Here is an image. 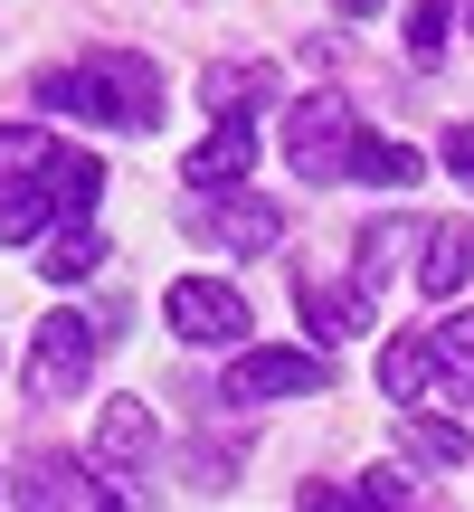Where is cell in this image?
<instances>
[{"label":"cell","mask_w":474,"mask_h":512,"mask_svg":"<svg viewBox=\"0 0 474 512\" xmlns=\"http://www.w3.org/2000/svg\"><path fill=\"white\" fill-rule=\"evenodd\" d=\"M38 105L86 114V124H114V133H152L162 124V76H152V57L105 48V57H86V67L38 76Z\"/></svg>","instance_id":"1"},{"label":"cell","mask_w":474,"mask_h":512,"mask_svg":"<svg viewBox=\"0 0 474 512\" xmlns=\"http://www.w3.org/2000/svg\"><path fill=\"white\" fill-rule=\"evenodd\" d=\"M114 342V313L95 323V313H48V323L29 332V399H76V389L95 380V351Z\"/></svg>","instance_id":"2"},{"label":"cell","mask_w":474,"mask_h":512,"mask_svg":"<svg viewBox=\"0 0 474 512\" xmlns=\"http://www.w3.org/2000/svg\"><path fill=\"white\" fill-rule=\"evenodd\" d=\"M162 313H171V332H181L190 351H228V342H247V332H256L247 294L219 285V275H181V285L162 294Z\"/></svg>","instance_id":"3"},{"label":"cell","mask_w":474,"mask_h":512,"mask_svg":"<svg viewBox=\"0 0 474 512\" xmlns=\"http://www.w3.org/2000/svg\"><path fill=\"white\" fill-rule=\"evenodd\" d=\"M313 389H332V351H237L228 361V408L313 399Z\"/></svg>","instance_id":"4"},{"label":"cell","mask_w":474,"mask_h":512,"mask_svg":"<svg viewBox=\"0 0 474 512\" xmlns=\"http://www.w3.org/2000/svg\"><path fill=\"white\" fill-rule=\"evenodd\" d=\"M351 124L361 114L342 105V95H304V105L285 114V162H294V181H342V143H351Z\"/></svg>","instance_id":"5"},{"label":"cell","mask_w":474,"mask_h":512,"mask_svg":"<svg viewBox=\"0 0 474 512\" xmlns=\"http://www.w3.org/2000/svg\"><path fill=\"white\" fill-rule=\"evenodd\" d=\"M152 456H162V427H152L143 399H105V408H95V475L133 484Z\"/></svg>","instance_id":"6"},{"label":"cell","mask_w":474,"mask_h":512,"mask_svg":"<svg viewBox=\"0 0 474 512\" xmlns=\"http://www.w3.org/2000/svg\"><path fill=\"white\" fill-rule=\"evenodd\" d=\"M200 238L209 247H237V256H256V247H275L285 238V209L275 200H247V190H200Z\"/></svg>","instance_id":"7"},{"label":"cell","mask_w":474,"mask_h":512,"mask_svg":"<svg viewBox=\"0 0 474 512\" xmlns=\"http://www.w3.org/2000/svg\"><path fill=\"white\" fill-rule=\"evenodd\" d=\"M247 171H256V124H247V114H219V133L181 152V181H190V190H219V181H247Z\"/></svg>","instance_id":"8"},{"label":"cell","mask_w":474,"mask_h":512,"mask_svg":"<svg viewBox=\"0 0 474 512\" xmlns=\"http://www.w3.org/2000/svg\"><path fill=\"white\" fill-rule=\"evenodd\" d=\"M29 181H38V200H48L57 219H95V200H105V181H114V171L95 162V152H48Z\"/></svg>","instance_id":"9"},{"label":"cell","mask_w":474,"mask_h":512,"mask_svg":"<svg viewBox=\"0 0 474 512\" xmlns=\"http://www.w3.org/2000/svg\"><path fill=\"white\" fill-rule=\"evenodd\" d=\"M294 304H304V332H313V351L351 342V332L370 323V294H361V285H323V275H304V285H294Z\"/></svg>","instance_id":"10"},{"label":"cell","mask_w":474,"mask_h":512,"mask_svg":"<svg viewBox=\"0 0 474 512\" xmlns=\"http://www.w3.org/2000/svg\"><path fill=\"white\" fill-rule=\"evenodd\" d=\"M418 143H389V133H361L351 124V143H342V181H361V190H408L418 181Z\"/></svg>","instance_id":"11"},{"label":"cell","mask_w":474,"mask_h":512,"mask_svg":"<svg viewBox=\"0 0 474 512\" xmlns=\"http://www.w3.org/2000/svg\"><path fill=\"white\" fill-rule=\"evenodd\" d=\"M200 105L209 114H247V124H256V105H275V67H266V57H219V67L200 76Z\"/></svg>","instance_id":"12"},{"label":"cell","mask_w":474,"mask_h":512,"mask_svg":"<svg viewBox=\"0 0 474 512\" xmlns=\"http://www.w3.org/2000/svg\"><path fill=\"white\" fill-rule=\"evenodd\" d=\"M427 380L446 389V408H474V313H446L427 332Z\"/></svg>","instance_id":"13"},{"label":"cell","mask_w":474,"mask_h":512,"mask_svg":"<svg viewBox=\"0 0 474 512\" xmlns=\"http://www.w3.org/2000/svg\"><path fill=\"white\" fill-rule=\"evenodd\" d=\"M418 285L437 294V304H456L465 294V275H474V228H418Z\"/></svg>","instance_id":"14"},{"label":"cell","mask_w":474,"mask_h":512,"mask_svg":"<svg viewBox=\"0 0 474 512\" xmlns=\"http://www.w3.org/2000/svg\"><path fill=\"white\" fill-rule=\"evenodd\" d=\"M105 228H86V219H67L57 228L48 247H38V275H48V285H95V275H105Z\"/></svg>","instance_id":"15"},{"label":"cell","mask_w":474,"mask_h":512,"mask_svg":"<svg viewBox=\"0 0 474 512\" xmlns=\"http://www.w3.org/2000/svg\"><path fill=\"white\" fill-rule=\"evenodd\" d=\"M408 247H418V219H380V228H361V294H380L389 275H399Z\"/></svg>","instance_id":"16"},{"label":"cell","mask_w":474,"mask_h":512,"mask_svg":"<svg viewBox=\"0 0 474 512\" xmlns=\"http://www.w3.org/2000/svg\"><path fill=\"white\" fill-rule=\"evenodd\" d=\"M380 389L399 408H418V389H427V332H399V342H380Z\"/></svg>","instance_id":"17"},{"label":"cell","mask_w":474,"mask_h":512,"mask_svg":"<svg viewBox=\"0 0 474 512\" xmlns=\"http://www.w3.org/2000/svg\"><path fill=\"white\" fill-rule=\"evenodd\" d=\"M19 503H114V484H76V465H29Z\"/></svg>","instance_id":"18"},{"label":"cell","mask_w":474,"mask_h":512,"mask_svg":"<svg viewBox=\"0 0 474 512\" xmlns=\"http://www.w3.org/2000/svg\"><path fill=\"white\" fill-rule=\"evenodd\" d=\"M48 228H57V209L38 200V181H29V190H0V238H10V247L48 238Z\"/></svg>","instance_id":"19"},{"label":"cell","mask_w":474,"mask_h":512,"mask_svg":"<svg viewBox=\"0 0 474 512\" xmlns=\"http://www.w3.org/2000/svg\"><path fill=\"white\" fill-rule=\"evenodd\" d=\"M446 29H456V0H418V10H408V57L437 67V57H446Z\"/></svg>","instance_id":"20"},{"label":"cell","mask_w":474,"mask_h":512,"mask_svg":"<svg viewBox=\"0 0 474 512\" xmlns=\"http://www.w3.org/2000/svg\"><path fill=\"white\" fill-rule=\"evenodd\" d=\"M48 152H57V143H48L38 124H0V190H10V181H29Z\"/></svg>","instance_id":"21"},{"label":"cell","mask_w":474,"mask_h":512,"mask_svg":"<svg viewBox=\"0 0 474 512\" xmlns=\"http://www.w3.org/2000/svg\"><path fill=\"white\" fill-rule=\"evenodd\" d=\"M408 446H418L427 465H456L465 456V427L456 418H408Z\"/></svg>","instance_id":"22"},{"label":"cell","mask_w":474,"mask_h":512,"mask_svg":"<svg viewBox=\"0 0 474 512\" xmlns=\"http://www.w3.org/2000/svg\"><path fill=\"white\" fill-rule=\"evenodd\" d=\"M351 503H418V475H408V465H370Z\"/></svg>","instance_id":"23"},{"label":"cell","mask_w":474,"mask_h":512,"mask_svg":"<svg viewBox=\"0 0 474 512\" xmlns=\"http://www.w3.org/2000/svg\"><path fill=\"white\" fill-rule=\"evenodd\" d=\"M446 171H456V181L474 190V124H456V133H446Z\"/></svg>","instance_id":"24"},{"label":"cell","mask_w":474,"mask_h":512,"mask_svg":"<svg viewBox=\"0 0 474 512\" xmlns=\"http://www.w3.org/2000/svg\"><path fill=\"white\" fill-rule=\"evenodd\" d=\"M342 10H351V19H370V10H380V0H342Z\"/></svg>","instance_id":"25"}]
</instances>
